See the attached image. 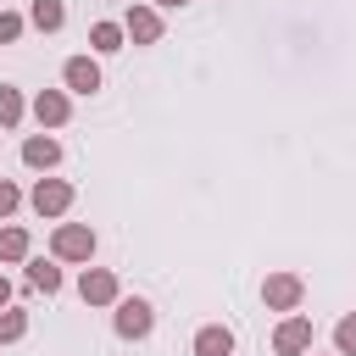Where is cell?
I'll return each mask as SVG.
<instances>
[{
    "label": "cell",
    "mask_w": 356,
    "mask_h": 356,
    "mask_svg": "<svg viewBox=\"0 0 356 356\" xmlns=\"http://www.w3.org/2000/svg\"><path fill=\"white\" fill-rule=\"evenodd\" d=\"M50 250H56V261H89V256H95L89 222H61V228L50 234Z\"/></svg>",
    "instance_id": "cell-1"
},
{
    "label": "cell",
    "mask_w": 356,
    "mask_h": 356,
    "mask_svg": "<svg viewBox=\"0 0 356 356\" xmlns=\"http://www.w3.org/2000/svg\"><path fill=\"white\" fill-rule=\"evenodd\" d=\"M300 295H306V284H300L295 273H273V278L261 284V300H267L273 312H295V306H300Z\"/></svg>",
    "instance_id": "cell-2"
},
{
    "label": "cell",
    "mask_w": 356,
    "mask_h": 356,
    "mask_svg": "<svg viewBox=\"0 0 356 356\" xmlns=\"http://www.w3.org/2000/svg\"><path fill=\"white\" fill-rule=\"evenodd\" d=\"M72 206V184H61V178H39L33 184V211L39 217H61Z\"/></svg>",
    "instance_id": "cell-3"
},
{
    "label": "cell",
    "mask_w": 356,
    "mask_h": 356,
    "mask_svg": "<svg viewBox=\"0 0 356 356\" xmlns=\"http://www.w3.org/2000/svg\"><path fill=\"white\" fill-rule=\"evenodd\" d=\"M150 323H156V312H150L139 295H134V300H117V334H122V339H145Z\"/></svg>",
    "instance_id": "cell-4"
},
{
    "label": "cell",
    "mask_w": 356,
    "mask_h": 356,
    "mask_svg": "<svg viewBox=\"0 0 356 356\" xmlns=\"http://www.w3.org/2000/svg\"><path fill=\"white\" fill-rule=\"evenodd\" d=\"M273 350H278V356H300V350H312V317H284L278 334H273Z\"/></svg>",
    "instance_id": "cell-5"
},
{
    "label": "cell",
    "mask_w": 356,
    "mask_h": 356,
    "mask_svg": "<svg viewBox=\"0 0 356 356\" xmlns=\"http://www.w3.org/2000/svg\"><path fill=\"white\" fill-rule=\"evenodd\" d=\"M78 295H83L89 306H111V300H117V273H106V267H83Z\"/></svg>",
    "instance_id": "cell-6"
},
{
    "label": "cell",
    "mask_w": 356,
    "mask_h": 356,
    "mask_svg": "<svg viewBox=\"0 0 356 356\" xmlns=\"http://www.w3.org/2000/svg\"><path fill=\"white\" fill-rule=\"evenodd\" d=\"M122 33H128L134 44H156V39H161V17H156L150 6H134L128 22H122Z\"/></svg>",
    "instance_id": "cell-7"
},
{
    "label": "cell",
    "mask_w": 356,
    "mask_h": 356,
    "mask_svg": "<svg viewBox=\"0 0 356 356\" xmlns=\"http://www.w3.org/2000/svg\"><path fill=\"white\" fill-rule=\"evenodd\" d=\"M61 78H67L72 95H95V89H100V67H95L89 56H72V61L61 67Z\"/></svg>",
    "instance_id": "cell-8"
},
{
    "label": "cell",
    "mask_w": 356,
    "mask_h": 356,
    "mask_svg": "<svg viewBox=\"0 0 356 356\" xmlns=\"http://www.w3.org/2000/svg\"><path fill=\"white\" fill-rule=\"evenodd\" d=\"M67 95L61 89H39V100H33V117H39V128H61L67 122Z\"/></svg>",
    "instance_id": "cell-9"
},
{
    "label": "cell",
    "mask_w": 356,
    "mask_h": 356,
    "mask_svg": "<svg viewBox=\"0 0 356 356\" xmlns=\"http://www.w3.org/2000/svg\"><path fill=\"white\" fill-rule=\"evenodd\" d=\"M22 161L39 167V172H50V167L61 161V145H56L50 134H33V139H22Z\"/></svg>",
    "instance_id": "cell-10"
},
{
    "label": "cell",
    "mask_w": 356,
    "mask_h": 356,
    "mask_svg": "<svg viewBox=\"0 0 356 356\" xmlns=\"http://www.w3.org/2000/svg\"><path fill=\"white\" fill-rule=\"evenodd\" d=\"M195 356H234V334H228L222 323H206V328L195 334Z\"/></svg>",
    "instance_id": "cell-11"
},
{
    "label": "cell",
    "mask_w": 356,
    "mask_h": 356,
    "mask_svg": "<svg viewBox=\"0 0 356 356\" xmlns=\"http://www.w3.org/2000/svg\"><path fill=\"white\" fill-rule=\"evenodd\" d=\"M28 22H33L39 33H56V28L67 22V6H61V0H33V6H28Z\"/></svg>",
    "instance_id": "cell-12"
},
{
    "label": "cell",
    "mask_w": 356,
    "mask_h": 356,
    "mask_svg": "<svg viewBox=\"0 0 356 356\" xmlns=\"http://www.w3.org/2000/svg\"><path fill=\"white\" fill-rule=\"evenodd\" d=\"M0 261H28V228H0Z\"/></svg>",
    "instance_id": "cell-13"
},
{
    "label": "cell",
    "mask_w": 356,
    "mask_h": 356,
    "mask_svg": "<svg viewBox=\"0 0 356 356\" xmlns=\"http://www.w3.org/2000/svg\"><path fill=\"white\" fill-rule=\"evenodd\" d=\"M28 284L44 289V295H56V289H61V267H50V261H28Z\"/></svg>",
    "instance_id": "cell-14"
},
{
    "label": "cell",
    "mask_w": 356,
    "mask_h": 356,
    "mask_svg": "<svg viewBox=\"0 0 356 356\" xmlns=\"http://www.w3.org/2000/svg\"><path fill=\"white\" fill-rule=\"evenodd\" d=\"M122 39H128V33H122L117 22H95V28H89V44H95V50H122Z\"/></svg>",
    "instance_id": "cell-15"
},
{
    "label": "cell",
    "mask_w": 356,
    "mask_h": 356,
    "mask_svg": "<svg viewBox=\"0 0 356 356\" xmlns=\"http://www.w3.org/2000/svg\"><path fill=\"white\" fill-rule=\"evenodd\" d=\"M22 122V95L11 83H0V128H17Z\"/></svg>",
    "instance_id": "cell-16"
},
{
    "label": "cell",
    "mask_w": 356,
    "mask_h": 356,
    "mask_svg": "<svg viewBox=\"0 0 356 356\" xmlns=\"http://www.w3.org/2000/svg\"><path fill=\"white\" fill-rule=\"evenodd\" d=\"M22 334H28V312H11V306H6V312H0V345H11V339H22Z\"/></svg>",
    "instance_id": "cell-17"
},
{
    "label": "cell",
    "mask_w": 356,
    "mask_h": 356,
    "mask_svg": "<svg viewBox=\"0 0 356 356\" xmlns=\"http://www.w3.org/2000/svg\"><path fill=\"white\" fill-rule=\"evenodd\" d=\"M334 345H339V356H356V312H345L334 323Z\"/></svg>",
    "instance_id": "cell-18"
},
{
    "label": "cell",
    "mask_w": 356,
    "mask_h": 356,
    "mask_svg": "<svg viewBox=\"0 0 356 356\" xmlns=\"http://www.w3.org/2000/svg\"><path fill=\"white\" fill-rule=\"evenodd\" d=\"M17 33H22V17L17 11H0V44H11Z\"/></svg>",
    "instance_id": "cell-19"
},
{
    "label": "cell",
    "mask_w": 356,
    "mask_h": 356,
    "mask_svg": "<svg viewBox=\"0 0 356 356\" xmlns=\"http://www.w3.org/2000/svg\"><path fill=\"white\" fill-rule=\"evenodd\" d=\"M17 200H22V195H17V184H6V178H0V217H11V211H17Z\"/></svg>",
    "instance_id": "cell-20"
},
{
    "label": "cell",
    "mask_w": 356,
    "mask_h": 356,
    "mask_svg": "<svg viewBox=\"0 0 356 356\" xmlns=\"http://www.w3.org/2000/svg\"><path fill=\"white\" fill-rule=\"evenodd\" d=\"M6 300H11V284H6V278H0V306H6Z\"/></svg>",
    "instance_id": "cell-21"
},
{
    "label": "cell",
    "mask_w": 356,
    "mask_h": 356,
    "mask_svg": "<svg viewBox=\"0 0 356 356\" xmlns=\"http://www.w3.org/2000/svg\"><path fill=\"white\" fill-rule=\"evenodd\" d=\"M156 6H184V0H156Z\"/></svg>",
    "instance_id": "cell-22"
}]
</instances>
